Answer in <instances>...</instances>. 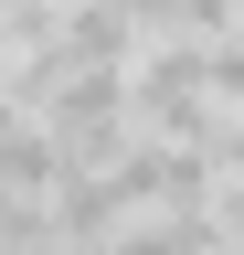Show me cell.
Returning a JSON list of instances; mask_svg holds the SVG:
<instances>
[{
  "instance_id": "obj_1",
  "label": "cell",
  "mask_w": 244,
  "mask_h": 255,
  "mask_svg": "<svg viewBox=\"0 0 244 255\" xmlns=\"http://www.w3.org/2000/svg\"><path fill=\"white\" fill-rule=\"evenodd\" d=\"M53 181H64V149H53V128L32 107H0V191H21V202H53Z\"/></svg>"
},
{
  "instance_id": "obj_2",
  "label": "cell",
  "mask_w": 244,
  "mask_h": 255,
  "mask_svg": "<svg viewBox=\"0 0 244 255\" xmlns=\"http://www.w3.org/2000/svg\"><path fill=\"white\" fill-rule=\"evenodd\" d=\"M212 234H223V255H244V181H212Z\"/></svg>"
},
{
  "instance_id": "obj_3",
  "label": "cell",
  "mask_w": 244,
  "mask_h": 255,
  "mask_svg": "<svg viewBox=\"0 0 244 255\" xmlns=\"http://www.w3.org/2000/svg\"><path fill=\"white\" fill-rule=\"evenodd\" d=\"M212 159H223V181H244V117H223V138H212Z\"/></svg>"
},
{
  "instance_id": "obj_4",
  "label": "cell",
  "mask_w": 244,
  "mask_h": 255,
  "mask_svg": "<svg viewBox=\"0 0 244 255\" xmlns=\"http://www.w3.org/2000/svg\"><path fill=\"white\" fill-rule=\"evenodd\" d=\"M0 107H11V53H0Z\"/></svg>"
},
{
  "instance_id": "obj_5",
  "label": "cell",
  "mask_w": 244,
  "mask_h": 255,
  "mask_svg": "<svg viewBox=\"0 0 244 255\" xmlns=\"http://www.w3.org/2000/svg\"><path fill=\"white\" fill-rule=\"evenodd\" d=\"M234 11H244V0H234Z\"/></svg>"
},
{
  "instance_id": "obj_6",
  "label": "cell",
  "mask_w": 244,
  "mask_h": 255,
  "mask_svg": "<svg viewBox=\"0 0 244 255\" xmlns=\"http://www.w3.org/2000/svg\"><path fill=\"white\" fill-rule=\"evenodd\" d=\"M43 255H53V245H43Z\"/></svg>"
}]
</instances>
